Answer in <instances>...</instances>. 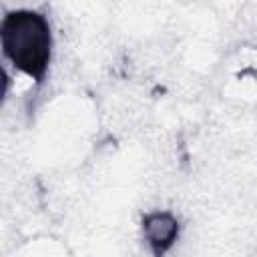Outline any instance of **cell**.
I'll use <instances>...</instances> for the list:
<instances>
[{
    "label": "cell",
    "instance_id": "6da1fadb",
    "mask_svg": "<svg viewBox=\"0 0 257 257\" xmlns=\"http://www.w3.org/2000/svg\"><path fill=\"white\" fill-rule=\"evenodd\" d=\"M4 56L26 76L42 82L52 60V28L48 18L36 10H10L0 24Z\"/></svg>",
    "mask_w": 257,
    "mask_h": 257
},
{
    "label": "cell",
    "instance_id": "7a4b0ae2",
    "mask_svg": "<svg viewBox=\"0 0 257 257\" xmlns=\"http://www.w3.org/2000/svg\"><path fill=\"white\" fill-rule=\"evenodd\" d=\"M141 229L153 257H165L179 239L181 223L171 211H151L143 217Z\"/></svg>",
    "mask_w": 257,
    "mask_h": 257
}]
</instances>
